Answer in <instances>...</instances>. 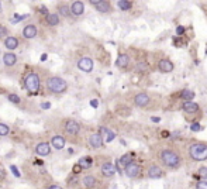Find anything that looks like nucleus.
Masks as SVG:
<instances>
[{
  "instance_id": "obj_1",
  "label": "nucleus",
  "mask_w": 207,
  "mask_h": 189,
  "mask_svg": "<svg viewBox=\"0 0 207 189\" xmlns=\"http://www.w3.org/2000/svg\"><path fill=\"white\" fill-rule=\"evenodd\" d=\"M161 161L164 165H166L168 168H172V169H176L180 165V158L172 150H164L161 153Z\"/></svg>"
},
{
  "instance_id": "obj_2",
  "label": "nucleus",
  "mask_w": 207,
  "mask_h": 189,
  "mask_svg": "<svg viewBox=\"0 0 207 189\" xmlns=\"http://www.w3.org/2000/svg\"><path fill=\"white\" fill-rule=\"evenodd\" d=\"M189 155L192 160L194 161H204L207 160V146L203 143H196L190 146L189 148Z\"/></svg>"
},
{
  "instance_id": "obj_3",
  "label": "nucleus",
  "mask_w": 207,
  "mask_h": 189,
  "mask_svg": "<svg viewBox=\"0 0 207 189\" xmlns=\"http://www.w3.org/2000/svg\"><path fill=\"white\" fill-rule=\"evenodd\" d=\"M47 87H48V91L52 92V93H64L66 91L68 85H66V82L62 78L51 76V78H48V80H47Z\"/></svg>"
},
{
  "instance_id": "obj_4",
  "label": "nucleus",
  "mask_w": 207,
  "mask_h": 189,
  "mask_svg": "<svg viewBox=\"0 0 207 189\" xmlns=\"http://www.w3.org/2000/svg\"><path fill=\"white\" fill-rule=\"evenodd\" d=\"M24 85H26L28 92H31V93L37 92L40 89V78H38V75L37 73H28L26 79H24Z\"/></svg>"
},
{
  "instance_id": "obj_5",
  "label": "nucleus",
  "mask_w": 207,
  "mask_h": 189,
  "mask_svg": "<svg viewBox=\"0 0 207 189\" xmlns=\"http://www.w3.org/2000/svg\"><path fill=\"white\" fill-rule=\"evenodd\" d=\"M124 172H125V175H127L128 178H135V176L140 175L141 168H140V165H138L137 162H131V164H128L127 167L124 168Z\"/></svg>"
},
{
  "instance_id": "obj_6",
  "label": "nucleus",
  "mask_w": 207,
  "mask_h": 189,
  "mask_svg": "<svg viewBox=\"0 0 207 189\" xmlns=\"http://www.w3.org/2000/svg\"><path fill=\"white\" fill-rule=\"evenodd\" d=\"M90 3H92V6H95L96 10L100 11V13H109L110 9H111L109 2H104V0H92Z\"/></svg>"
},
{
  "instance_id": "obj_7",
  "label": "nucleus",
  "mask_w": 207,
  "mask_h": 189,
  "mask_svg": "<svg viewBox=\"0 0 207 189\" xmlns=\"http://www.w3.org/2000/svg\"><path fill=\"white\" fill-rule=\"evenodd\" d=\"M78 68L80 71H83V72H90L92 69H93V61L90 58H87V57L80 58L79 62H78Z\"/></svg>"
},
{
  "instance_id": "obj_8",
  "label": "nucleus",
  "mask_w": 207,
  "mask_h": 189,
  "mask_svg": "<svg viewBox=\"0 0 207 189\" xmlns=\"http://www.w3.org/2000/svg\"><path fill=\"white\" fill-rule=\"evenodd\" d=\"M65 130H66L68 134L76 135L78 133H79V130H80V126H79V123L75 121V120H68L66 121V124H65Z\"/></svg>"
},
{
  "instance_id": "obj_9",
  "label": "nucleus",
  "mask_w": 207,
  "mask_h": 189,
  "mask_svg": "<svg viewBox=\"0 0 207 189\" xmlns=\"http://www.w3.org/2000/svg\"><path fill=\"white\" fill-rule=\"evenodd\" d=\"M35 153H37V155H40V157H47L48 154L51 153V147H49L48 143H40L35 147Z\"/></svg>"
},
{
  "instance_id": "obj_10",
  "label": "nucleus",
  "mask_w": 207,
  "mask_h": 189,
  "mask_svg": "<svg viewBox=\"0 0 207 189\" xmlns=\"http://www.w3.org/2000/svg\"><path fill=\"white\" fill-rule=\"evenodd\" d=\"M103 137L99 133H95V134H92L90 137H89V144H90L93 148H100V147L103 146Z\"/></svg>"
},
{
  "instance_id": "obj_11",
  "label": "nucleus",
  "mask_w": 207,
  "mask_h": 189,
  "mask_svg": "<svg viewBox=\"0 0 207 189\" xmlns=\"http://www.w3.org/2000/svg\"><path fill=\"white\" fill-rule=\"evenodd\" d=\"M134 102H135V105L140 106V107H145L149 103V96L147 93H144V92H141V93H138L134 98Z\"/></svg>"
},
{
  "instance_id": "obj_12",
  "label": "nucleus",
  "mask_w": 207,
  "mask_h": 189,
  "mask_svg": "<svg viewBox=\"0 0 207 189\" xmlns=\"http://www.w3.org/2000/svg\"><path fill=\"white\" fill-rule=\"evenodd\" d=\"M102 174L104 176H107V178H111L113 175L116 174V168H114V165L111 162H104L102 165Z\"/></svg>"
},
{
  "instance_id": "obj_13",
  "label": "nucleus",
  "mask_w": 207,
  "mask_h": 189,
  "mask_svg": "<svg viewBox=\"0 0 207 189\" xmlns=\"http://www.w3.org/2000/svg\"><path fill=\"white\" fill-rule=\"evenodd\" d=\"M83 11H85V6L82 2H73V3L71 4V13H72L73 16L83 14Z\"/></svg>"
},
{
  "instance_id": "obj_14",
  "label": "nucleus",
  "mask_w": 207,
  "mask_h": 189,
  "mask_svg": "<svg viewBox=\"0 0 207 189\" xmlns=\"http://www.w3.org/2000/svg\"><path fill=\"white\" fill-rule=\"evenodd\" d=\"M162 175H164V171L161 169V167H158V165H152V167H149V169H148V176L149 178L158 179V178H162Z\"/></svg>"
},
{
  "instance_id": "obj_15",
  "label": "nucleus",
  "mask_w": 207,
  "mask_h": 189,
  "mask_svg": "<svg viewBox=\"0 0 207 189\" xmlns=\"http://www.w3.org/2000/svg\"><path fill=\"white\" fill-rule=\"evenodd\" d=\"M158 69H159L161 72H172V69H173V64H172L171 61H168V59H162V61H159V64H158Z\"/></svg>"
},
{
  "instance_id": "obj_16",
  "label": "nucleus",
  "mask_w": 207,
  "mask_h": 189,
  "mask_svg": "<svg viewBox=\"0 0 207 189\" xmlns=\"http://www.w3.org/2000/svg\"><path fill=\"white\" fill-rule=\"evenodd\" d=\"M23 35L26 37V38H34V37L37 35V27L34 26V24H28V26H26L24 28H23Z\"/></svg>"
},
{
  "instance_id": "obj_17",
  "label": "nucleus",
  "mask_w": 207,
  "mask_h": 189,
  "mask_svg": "<svg viewBox=\"0 0 207 189\" xmlns=\"http://www.w3.org/2000/svg\"><path fill=\"white\" fill-rule=\"evenodd\" d=\"M16 62H17V57L13 52H6L3 55V64L6 66H13Z\"/></svg>"
},
{
  "instance_id": "obj_18",
  "label": "nucleus",
  "mask_w": 207,
  "mask_h": 189,
  "mask_svg": "<svg viewBox=\"0 0 207 189\" xmlns=\"http://www.w3.org/2000/svg\"><path fill=\"white\" fill-rule=\"evenodd\" d=\"M51 143H52V146H54V148H56V150H62L65 147V138L62 137V135H54L51 138Z\"/></svg>"
},
{
  "instance_id": "obj_19",
  "label": "nucleus",
  "mask_w": 207,
  "mask_h": 189,
  "mask_svg": "<svg viewBox=\"0 0 207 189\" xmlns=\"http://www.w3.org/2000/svg\"><path fill=\"white\" fill-rule=\"evenodd\" d=\"M4 47L7 48V50H16L18 47V40L16 37H7V38H4Z\"/></svg>"
},
{
  "instance_id": "obj_20",
  "label": "nucleus",
  "mask_w": 207,
  "mask_h": 189,
  "mask_svg": "<svg viewBox=\"0 0 207 189\" xmlns=\"http://www.w3.org/2000/svg\"><path fill=\"white\" fill-rule=\"evenodd\" d=\"M117 66L118 68H127L128 64H130V57L127 54H121L118 55V58H117Z\"/></svg>"
},
{
  "instance_id": "obj_21",
  "label": "nucleus",
  "mask_w": 207,
  "mask_h": 189,
  "mask_svg": "<svg viewBox=\"0 0 207 189\" xmlns=\"http://www.w3.org/2000/svg\"><path fill=\"white\" fill-rule=\"evenodd\" d=\"M182 109L185 110L186 113H194L199 110V105H197V103H193V102H185L183 106H182Z\"/></svg>"
},
{
  "instance_id": "obj_22",
  "label": "nucleus",
  "mask_w": 207,
  "mask_h": 189,
  "mask_svg": "<svg viewBox=\"0 0 207 189\" xmlns=\"http://www.w3.org/2000/svg\"><path fill=\"white\" fill-rule=\"evenodd\" d=\"M58 10H59V14L64 16V17H69L72 14L71 13V6H68V4H59Z\"/></svg>"
},
{
  "instance_id": "obj_23",
  "label": "nucleus",
  "mask_w": 207,
  "mask_h": 189,
  "mask_svg": "<svg viewBox=\"0 0 207 189\" xmlns=\"http://www.w3.org/2000/svg\"><path fill=\"white\" fill-rule=\"evenodd\" d=\"M47 23L49 26H56L59 23V16L56 13H49V16L47 17Z\"/></svg>"
},
{
  "instance_id": "obj_24",
  "label": "nucleus",
  "mask_w": 207,
  "mask_h": 189,
  "mask_svg": "<svg viewBox=\"0 0 207 189\" xmlns=\"http://www.w3.org/2000/svg\"><path fill=\"white\" fill-rule=\"evenodd\" d=\"M83 183L86 185L87 189H92L93 186H95V183H96L95 176H93V175H87V176H85V178H83Z\"/></svg>"
},
{
  "instance_id": "obj_25",
  "label": "nucleus",
  "mask_w": 207,
  "mask_h": 189,
  "mask_svg": "<svg viewBox=\"0 0 207 189\" xmlns=\"http://www.w3.org/2000/svg\"><path fill=\"white\" fill-rule=\"evenodd\" d=\"M117 6H118V9H121V10H130L133 3L128 2V0H118V2H117Z\"/></svg>"
},
{
  "instance_id": "obj_26",
  "label": "nucleus",
  "mask_w": 207,
  "mask_h": 189,
  "mask_svg": "<svg viewBox=\"0 0 207 189\" xmlns=\"http://www.w3.org/2000/svg\"><path fill=\"white\" fill-rule=\"evenodd\" d=\"M180 96H182V99H185L186 102H190V100L194 98V92L189 91V89H185V91L180 93Z\"/></svg>"
},
{
  "instance_id": "obj_27",
  "label": "nucleus",
  "mask_w": 207,
  "mask_h": 189,
  "mask_svg": "<svg viewBox=\"0 0 207 189\" xmlns=\"http://www.w3.org/2000/svg\"><path fill=\"white\" fill-rule=\"evenodd\" d=\"M118 164H120L121 167H127L128 164H131V154H125V155H123L120 158V160H118Z\"/></svg>"
},
{
  "instance_id": "obj_28",
  "label": "nucleus",
  "mask_w": 207,
  "mask_h": 189,
  "mask_svg": "<svg viewBox=\"0 0 207 189\" xmlns=\"http://www.w3.org/2000/svg\"><path fill=\"white\" fill-rule=\"evenodd\" d=\"M78 164H79L82 168H90L92 167V160L90 158H87V157H83V158H80Z\"/></svg>"
},
{
  "instance_id": "obj_29",
  "label": "nucleus",
  "mask_w": 207,
  "mask_h": 189,
  "mask_svg": "<svg viewBox=\"0 0 207 189\" xmlns=\"http://www.w3.org/2000/svg\"><path fill=\"white\" fill-rule=\"evenodd\" d=\"M9 133H10V128H9L7 124L0 123V135L4 137V135H9Z\"/></svg>"
},
{
  "instance_id": "obj_30",
  "label": "nucleus",
  "mask_w": 207,
  "mask_h": 189,
  "mask_svg": "<svg viewBox=\"0 0 207 189\" xmlns=\"http://www.w3.org/2000/svg\"><path fill=\"white\" fill-rule=\"evenodd\" d=\"M147 69H148V64H147V62H138L137 64V71L138 72H145Z\"/></svg>"
},
{
  "instance_id": "obj_31",
  "label": "nucleus",
  "mask_w": 207,
  "mask_h": 189,
  "mask_svg": "<svg viewBox=\"0 0 207 189\" xmlns=\"http://www.w3.org/2000/svg\"><path fill=\"white\" fill-rule=\"evenodd\" d=\"M103 133H106V134H107V138H106V143H110V141L113 140V138L116 137V134H114L113 131L107 130V128H103Z\"/></svg>"
},
{
  "instance_id": "obj_32",
  "label": "nucleus",
  "mask_w": 207,
  "mask_h": 189,
  "mask_svg": "<svg viewBox=\"0 0 207 189\" xmlns=\"http://www.w3.org/2000/svg\"><path fill=\"white\" fill-rule=\"evenodd\" d=\"M9 100H10L11 103H16V105H17V103H20V102H21V99L18 98L17 94H14V93L9 94Z\"/></svg>"
},
{
  "instance_id": "obj_33",
  "label": "nucleus",
  "mask_w": 207,
  "mask_h": 189,
  "mask_svg": "<svg viewBox=\"0 0 207 189\" xmlns=\"http://www.w3.org/2000/svg\"><path fill=\"white\" fill-rule=\"evenodd\" d=\"M199 176H202V178H204V181L207 179V168L203 167L199 169Z\"/></svg>"
},
{
  "instance_id": "obj_34",
  "label": "nucleus",
  "mask_w": 207,
  "mask_h": 189,
  "mask_svg": "<svg viewBox=\"0 0 207 189\" xmlns=\"http://www.w3.org/2000/svg\"><path fill=\"white\" fill-rule=\"evenodd\" d=\"M196 189H207V182L206 181H199L196 185Z\"/></svg>"
},
{
  "instance_id": "obj_35",
  "label": "nucleus",
  "mask_w": 207,
  "mask_h": 189,
  "mask_svg": "<svg viewBox=\"0 0 207 189\" xmlns=\"http://www.w3.org/2000/svg\"><path fill=\"white\" fill-rule=\"evenodd\" d=\"M10 169H11V172L14 174L16 178H20V176H21V175H20V172H18V169L16 168V165H10Z\"/></svg>"
},
{
  "instance_id": "obj_36",
  "label": "nucleus",
  "mask_w": 207,
  "mask_h": 189,
  "mask_svg": "<svg viewBox=\"0 0 207 189\" xmlns=\"http://www.w3.org/2000/svg\"><path fill=\"white\" fill-rule=\"evenodd\" d=\"M190 128H192V131H199V130H202L200 124H197V123H193L192 126H190Z\"/></svg>"
},
{
  "instance_id": "obj_37",
  "label": "nucleus",
  "mask_w": 207,
  "mask_h": 189,
  "mask_svg": "<svg viewBox=\"0 0 207 189\" xmlns=\"http://www.w3.org/2000/svg\"><path fill=\"white\" fill-rule=\"evenodd\" d=\"M6 34H7V28L4 26H0V37H4Z\"/></svg>"
},
{
  "instance_id": "obj_38",
  "label": "nucleus",
  "mask_w": 207,
  "mask_h": 189,
  "mask_svg": "<svg viewBox=\"0 0 207 189\" xmlns=\"http://www.w3.org/2000/svg\"><path fill=\"white\" fill-rule=\"evenodd\" d=\"M40 13L41 14H45L48 17V16H49V13H48V10H47V7H45V6H42V7H40Z\"/></svg>"
},
{
  "instance_id": "obj_39",
  "label": "nucleus",
  "mask_w": 207,
  "mask_h": 189,
  "mask_svg": "<svg viewBox=\"0 0 207 189\" xmlns=\"http://www.w3.org/2000/svg\"><path fill=\"white\" fill-rule=\"evenodd\" d=\"M27 16H14V20H13V23H17V21H21V20H24Z\"/></svg>"
},
{
  "instance_id": "obj_40",
  "label": "nucleus",
  "mask_w": 207,
  "mask_h": 189,
  "mask_svg": "<svg viewBox=\"0 0 207 189\" xmlns=\"http://www.w3.org/2000/svg\"><path fill=\"white\" fill-rule=\"evenodd\" d=\"M4 176H6V172H4L3 167L0 165V181H3V179H4Z\"/></svg>"
},
{
  "instance_id": "obj_41",
  "label": "nucleus",
  "mask_w": 207,
  "mask_h": 189,
  "mask_svg": "<svg viewBox=\"0 0 207 189\" xmlns=\"http://www.w3.org/2000/svg\"><path fill=\"white\" fill-rule=\"evenodd\" d=\"M183 33H185V27L179 26L178 28H176V34H178V35H180V34H183Z\"/></svg>"
},
{
  "instance_id": "obj_42",
  "label": "nucleus",
  "mask_w": 207,
  "mask_h": 189,
  "mask_svg": "<svg viewBox=\"0 0 207 189\" xmlns=\"http://www.w3.org/2000/svg\"><path fill=\"white\" fill-rule=\"evenodd\" d=\"M80 169H82V167H80L79 164H78V165H75V167H73V172H75V174H78V172H80Z\"/></svg>"
},
{
  "instance_id": "obj_43",
  "label": "nucleus",
  "mask_w": 207,
  "mask_h": 189,
  "mask_svg": "<svg viewBox=\"0 0 207 189\" xmlns=\"http://www.w3.org/2000/svg\"><path fill=\"white\" fill-rule=\"evenodd\" d=\"M41 107H42V109H49V107H51V105H49V103H42V105H41Z\"/></svg>"
},
{
  "instance_id": "obj_44",
  "label": "nucleus",
  "mask_w": 207,
  "mask_h": 189,
  "mask_svg": "<svg viewBox=\"0 0 207 189\" xmlns=\"http://www.w3.org/2000/svg\"><path fill=\"white\" fill-rule=\"evenodd\" d=\"M48 189H62V188H61V186H59V185H51V186H49V188H48Z\"/></svg>"
},
{
  "instance_id": "obj_45",
  "label": "nucleus",
  "mask_w": 207,
  "mask_h": 189,
  "mask_svg": "<svg viewBox=\"0 0 207 189\" xmlns=\"http://www.w3.org/2000/svg\"><path fill=\"white\" fill-rule=\"evenodd\" d=\"M151 120H152L154 123H158V121H161V119H159V117H152Z\"/></svg>"
},
{
  "instance_id": "obj_46",
  "label": "nucleus",
  "mask_w": 207,
  "mask_h": 189,
  "mask_svg": "<svg viewBox=\"0 0 207 189\" xmlns=\"http://www.w3.org/2000/svg\"><path fill=\"white\" fill-rule=\"evenodd\" d=\"M90 105L93 106V107H97V100H92V102H90Z\"/></svg>"
}]
</instances>
